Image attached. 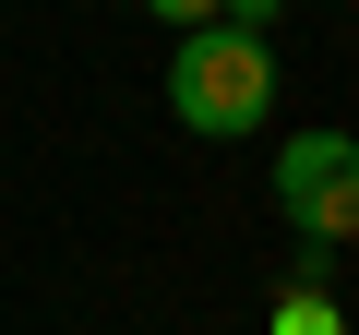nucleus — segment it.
Instances as JSON below:
<instances>
[{"mask_svg":"<svg viewBox=\"0 0 359 335\" xmlns=\"http://www.w3.org/2000/svg\"><path fill=\"white\" fill-rule=\"evenodd\" d=\"M276 216L299 228V240H323V252H347L359 240V132H287L276 144Z\"/></svg>","mask_w":359,"mask_h":335,"instance_id":"f03ea898","label":"nucleus"},{"mask_svg":"<svg viewBox=\"0 0 359 335\" xmlns=\"http://www.w3.org/2000/svg\"><path fill=\"white\" fill-rule=\"evenodd\" d=\"M144 13H156L168 36H192V25H216V13H228V0H144Z\"/></svg>","mask_w":359,"mask_h":335,"instance_id":"20e7f679","label":"nucleus"},{"mask_svg":"<svg viewBox=\"0 0 359 335\" xmlns=\"http://www.w3.org/2000/svg\"><path fill=\"white\" fill-rule=\"evenodd\" d=\"M264 335H347V311H335V287H287L264 311Z\"/></svg>","mask_w":359,"mask_h":335,"instance_id":"7ed1b4c3","label":"nucleus"},{"mask_svg":"<svg viewBox=\"0 0 359 335\" xmlns=\"http://www.w3.org/2000/svg\"><path fill=\"white\" fill-rule=\"evenodd\" d=\"M276 108V36H240V25H192L168 48V120L204 132V144H240L264 132Z\"/></svg>","mask_w":359,"mask_h":335,"instance_id":"f257e3e1","label":"nucleus"},{"mask_svg":"<svg viewBox=\"0 0 359 335\" xmlns=\"http://www.w3.org/2000/svg\"><path fill=\"white\" fill-rule=\"evenodd\" d=\"M276 13H287V0H228L216 25H240V36H276Z\"/></svg>","mask_w":359,"mask_h":335,"instance_id":"39448f33","label":"nucleus"}]
</instances>
